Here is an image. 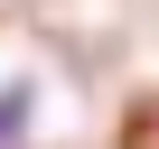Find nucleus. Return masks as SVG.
<instances>
[{
  "mask_svg": "<svg viewBox=\"0 0 159 149\" xmlns=\"http://www.w3.org/2000/svg\"><path fill=\"white\" fill-rule=\"evenodd\" d=\"M122 149H159V103H140V112H131V130H122Z\"/></svg>",
  "mask_w": 159,
  "mask_h": 149,
  "instance_id": "obj_1",
  "label": "nucleus"
},
{
  "mask_svg": "<svg viewBox=\"0 0 159 149\" xmlns=\"http://www.w3.org/2000/svg\"><path fill=\"white\" fill-rule=\"evenodd\" d=\"M0 121H10V112H0Z\"/></svg>",
  "mask_w": 159,
  "mask_h": 149,
  "instance_id": "obj_2",
  "label": "nucleus"
}]
</instances>
